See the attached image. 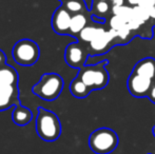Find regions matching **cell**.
I'll return each instance as SVG.
<instances>
[{
	"label": "cell",
	"instance_id": "obj_1",
	"mask_svg": "<svg viewBox=\"0 0 155 154\" xmlns=\"http://www.w3.org/2000/svg\"><path fill=\"white\" fill-rule=\"evenodd\" d=\"M37 135L45 142H55L61 134V123L54 112L45 108H37L36 117Z\"/></svg>",
	"mask_w": 155,
	"mask_h": 154
},
{
	"label": "cell",
	"instance_id": "obj_2",
	"mask_svg": "<svg viewBox=\"0 0 155 154\" xmlns=\"http://www.w3.org/2000/svg\"><path fill=\"white\" fill-rule=\"evenodd\" d=\"M63 79L56 73H45L39 81L32 88V92L39 98L47 101L55 100L61 94L63 89Z\"/></svg>",
	"mask_w": 155,
	"mask_h": 154
},
{
	"label": "cell",
	"instance_id": "obj_3",
	"mask_svg": "<svg viewBox=\"0 0 155 154\" xmlns=\"http://www.w3.org/2000/svg\"><path fill=\"white\" fill-rule=\"evenodd\" d=\"M118 136L115 131L108 128H100L92 132L89 137V146L96 154H108L116 149Z\"/></svg>",
	"mask_w": 155,
	"mask_h": 154
},
{
	"label": "cell",
	"instance_id": "obj_4",
	"mask_svg": "<svg viewBox=\"0 0 155 154\" xmlns=\"http://www.w3.org/2000/svg\"><path fill=\"white\" fill-rule=\"evenodd\" d=\"M40 50L35 41L21 39L17 41L12 49V56L17 64L23 67L34 66L39 59Z\"/></svg>",
	"mask_w": 155,
	"mask_h": 154
},
{
	"label": "cell",
	"instance_id": "obj_5",
	"mask_svg": "<svg viewBox=\"0 0 155 154\" xmlns=\"http://www.w3.org/2000/svg\"><path fill=\"white\" fill-rule=\"evenodd\" d=\"M107 62L104 61L96 66L82 67L77 77H79L91 91L104 89L109 81V74L104 68Z\"/></svg>",
	"mask_w": 155,
	"mask_h": 154
},
{
	"label": "cell",
	"instance_id": "obj_6",
	"mask_svg": "<svg viewBox=\"0 0 155 154\" xmlns=\"http://www.w3.org/2000/svg\"><path fill=\"white\" fill-rule=\"evenodd\" d=\"M153 82V79L151 78L141 76L132 72V74L128 78L127 86H128L129 92L134 97H145L149 95Z\"/></svg>",
	"mask_w": 155,
	"mask_h": 154
},
{
	"label": "cell",
	"instance_id": "obj_7",
	"mask_svg": "<svg viewBox=\"0 0 155 154\" xmlns=\"http://www.w3.org/2000/svg\"><path fill=\"white\" fill-rule=\"evenodd\" d=\"M87 54L84 48L79 42L70 43L64 52L65 62L72 68L80 69L84 66L87 61Z\"/></svg>",
	"mask_w": 155,
	"mask_h": 154
},
{
	"label": "cell",
	"instance_id": "obj_8",
	"mask_svg": "<svg viewBox=\"0 0 155 154\" xmlns=\"http://www.w3.org/2000/svg\"><path fill=\"white\" fill-rule=\"evenodd\" d=\"M71 19L72 15L62 5L56 8L52 17V28L54 32L59 35H69Z\"/></svg>",
	"mask_w": 155,
	"mask_h": 154
},
{
	"label": "cell",
	"instance_id": "obj_9",
	"mask_svg": "<svg viewBox=\"0 0 155 154\" xmlns=\"http://www.w3.org/2000/svg\"><path fill=\"white\" fill-rule=\"evenodd\" d=\"M19 103L20 100L17 84L0 86V111H5Z\"/></svg>",
	"mask_w": 155,
	"mask_h": 154
},
{
	"label": "cell",
	"instance_id": "obj_10",
	"mask_svg": "<svg viewBox=\"0 0 155 154\" xmlns=\"http://www.w3.org/2000/svg\"><path fill=\"white\" fill-rule=\"evenodd\" d=\"M117 37V31L113 29H110L109 31H106L102 28H99L97 35L95 38L90 42V48L95 53H101L108 48V44Z\"/></svg>",
	"mask_w": 155,
	"mask_h": 154
},
{
	"label": "cell",
	"instance_id": "obj_11",
	"mask_svg": "<svg viewBox=\"0 0 155 154\" xmlns=\"http://www.w3.org/2000/svg\"><path fill=\"white\" fill-rule=\"evenodd\" d=\"M12 119L15 125L23 127L31 123L33 119V113L29 108L21 106V103H19V105L15 106L14 110H13Z\"/></svg>",
	"mask_w": 155,
	"mask_h": 154
},
{
	"label": "cell",
	"instance_id": "obj_12",
	"mask_svg": "<svg viewBox=\"0 0 155 154\" xmlns=\"http://www.w3.org/2000/svg\"><path fill=\"white\" fill-rule=\"evenodd\" d=\"M133 73L153 79L155 78V59L145 58L135 64Z\"/></svg>",
	"mask_w": 155,
	"mask_h": 154
},
{
	"label": "cell",
	"instance_id": "obj_13",
	"mask_svg": "<svg viewBox=\"0 0 155 154\" xmlns=\"http://www.w3.org/2000/svg\"><path fill=\"white\" fill-rule=\"evenodd\" d=\"M19 76L17 70L8 64L0 67V86L4 84H18Z\"/></svg>",
	"mask_w": 155,
	"mask_h": 154
},
{
	"label": "cell",
	"instance_id": "obj_14",
	"mask_svg": "<svg viewBox=\"0 0 155 154\" xmlns=\"http://www.w3.org/2000/svg\"><path fill=\"white\" fill-rule=\"evenodd\" d=\"M88 25V19L84 13H79V14L72 15L71 25H70V33L69 35L78 36V34L82 31V29Z\"/></svg>",
	"mask_w": 155,
	"mask_h": 154
},
{
	"label": "cell",
	"instance_id": "obj_15",
	"mask_svg": "<svg viewBox=\"0 0 155 154\" xmlns=\"http://www.w3.org/2000/svg\"><path fill=\"white\" fill-rule=\"evenodd\" d=\"M70 91H71L72 95L75 96L76 98H84L91 92L88 86L79 77H76L75 79L72 80V82L70 84Z\"/></svg>",
	"mask_w": 155,
	"mask_h": 154
},
{
	"label": "cell",
	"instance_id": "obj_16",
	"mask_svg": "<svg viewBox=\"0 0 155 154\" xmlns=\"http://www.w3.org/2000/svg\"><path fill=\"white\" fill-rule=\"evenodd\" d=\"M59 1L71 15L84 13L87 11L86 2L84 0H59Z\"/></svg>",
	"mask_w": 155,
	"mask_h": 154
},
{
	"label": "cell",
	"instance_id": "obj_17",
	"mask_svg": "<svg viewBox=\"0 0 155 154\" xmlns=\"http://www.w3.org/2000/svg\"><path fill=\"white\" fill-rule=\"evenodd\" d=\"M112 12L114 15H117V16L121 17L124 20H126L127 23L134 18L133 8H129L127 5H113Z\"/></svg>",
	"mask_w": 155,
	"mask_h": 154
},
{
	"label": "cell",
	"instance_id": "obj_18",
	"mask_svg": "<svg viewBox=\"0 0 155 154\" xmlns=\"http://www.w3.org/2000/svg\"><path fill=\"white\" fill-rule=\"evenodd\" d=\"M98 31H99V28L93 27V25H87L84 29H82V31L78 34V39L80 41H84V42H89L95 38V36L97 35Z\"/></svg>",
	"mask_w": 155,
	"mask_h": 154
},
{
	"label": "cell",
	"instance_id": "obj_19",
	"mask_svg": "<svg viewBox=\"0 0 155 154\" xmlns=\"http://www.w3.org/2000/svg\"><path fill=\"white\" fill-rule=\"evenodd\" d=\"M154 8V6H153ZM153 8H147V6L143 5H135L133 6V11H134V17L143 21V23L147 20L151 18V12Z\"/></svg>",
	"mask_w": 155,
	"mask_h": 154
},
{
	"label": "cell",
	"instance_id": "obj_20",
	"mask_svg": "<svg viewBox=\"0 0 155 154\" xmlns=\"http://www.w3.org/2000/svg\"><path fill=\"white\" fill-rule=\"evenodd\" d=\"M110 10V5L107 1H96L93 4V13L95 16L101 17Z\"/></svg>",
	"mask_w": 155,
	"mask_h": 154
},
{
	"label": "cell",
	"instance_id": "obj_21",
	"mask_svg": "<svg viewBox=\"0 0 155 154\" xmlns=\"http://www.w3.org/2000/svg\"><path fill=\"white\" fill-rule=\"evenodd\" d=\"M127 25L126 20H124L121 17L117 16V15H114L112 16V18L110 19V27L111 29L115 30V31H118L121 28H124V25Z\"/></svg>",
	"mask_w": 155,
	"mask_h": 154
},
{
	"label": "cell",
	"instance_id": "obj_22",
	"mask_svg": "<svg viewBox=\"0 0 155 154\" xmlns=\"http://www.w3.org/2000/svg\"><path fill=\"white\" fill-rule=\"evenodd\" d=\"M130 33H131V29L128 27V23H127L124 28H121L120 30L117 31V37L121 38V39H126L129 35H130Z\"/></svg>",
	"mask_w": 155,
	"mask_h": 154
},
{
	"label": "cell",
	"instance_id": "obj_23",
	"mask_svg": "<svg viewBox=\"0 0 155 154\" xmlns=\"http://www.w3.org/2000/svg\"><path fill=\"white\" fill-rule=\"evenodd\" d=\"M141 25H143V21H140L139 19H137V18H135V17L132 19V20L128 22V27L131 29V31H134V30L139 29V28L141 27Z\"/></svg>",
	"mask_w": 155,
	"mask_h": 154
},
{
	"label": "cell",
	"instance_id": "obj_24",
	"mask_svg": "<svg viewBox=\"0 0 155 154\" xmlns=\"http://www.w3.org/2000/svg\"><path fill=\"white\" fill-rule=\"evenodd\" d=\"M139 5L147 6V8H153V6H155V0H143Z\"/></svg>",
	"mask_w": 155,
	"mask_h": 154
},
{
	"label": "cell",
	"instance_id": "obj_25",
	"mask_svg": "<svg viewBox=\"0 0 155 154\" xmlns=\"http://www.w3.org/2000/svg\"><path fill=\"white\" fill-rule=\"evenodd\" d=\"M6 56L5 54L3 53V51H2L1 49H0V67L4 66V64H6Z\"/></svg>",
	"mask_w": 155,
	"mask_h": 154
},
{
	"label": "cell",
	"instance_id": "obj_26",
	"mask_svg": "<svg viewBox=\"0 0 155 154\" xmlns=\"http://www.w3.org/2000/svg\"><path fill=\"white\" fill-rule=\"evenodd\" d=\"M148 97L155 103V81L153 82V86H152V89H151V91H150Z\"/></svg>",
	"mask_w": 155,
	"mask_h": 154
},
{
	"label": "cell",
	"instance_id": "obj_27",
	"mask_svg": "<svg viewBox=\"0 0 155 154\" xmlns=\"http://www.w3.org/2000/svg\"><path fill=\"white\" fill-rule=\"evenodd\" d=\"M141 1H143V0H128L129 4H131V5H133V6L139 5V4L141 3Z\"/></svg>",
	"mask_w": 155,
	"mask_h": 154
},
{
	"label": "cell",
	"instance_id": "obj_28",
	"mask_svg": "<svg viewBox=\"0 0 155 154\" xmlns=\"http://www.w3.org/2000/svg\"><path fill=\"white\" fill-rule=\"evenodd\" d=\"M113 5H124V0H110Z\"/></svg>",
	"mask_w": 155,
	"mask_h": 154
},
{
	"label": "cell",
	"instance_id": "obj_29",
	"mask_svg": "<svg viewBox=\"0 0 155 154\" xmlns=\"http://www.w3.org/2000/svg\"><path fill=\"white\" fill-rule=\"evenodd\" d=\"M151 18H153L155 20V6L153 8V10H152V12H151Z\"/></svg>",
	"mask_w": 155,
	"mask_h": 154
},
{
	"label": "cell",
	"instance_id": "obj_30",
	"mask_svg": "<svg viewBox=\"0 0 155 154\" xmlns=\"http://www.w3.org/2000/svg\"><path fill=\"white\" fill-rule=\"evenodd\" d=\"M97 1H107V0H97Z\"/></svg>",
	"mask_w": 155,
	"mask_h": 154
}]
</instances>
